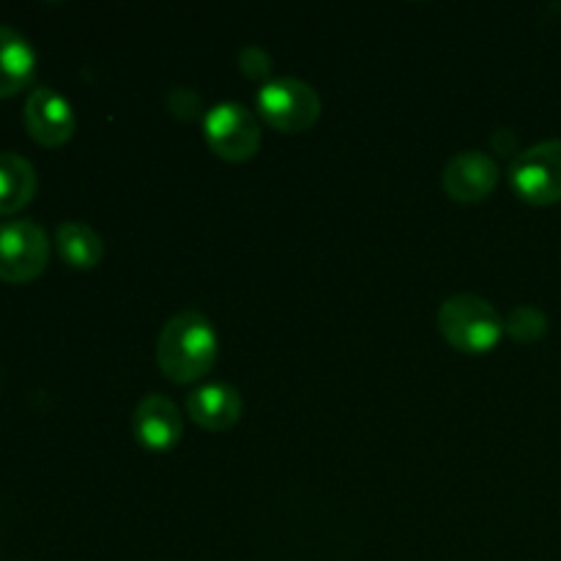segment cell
I'll list each match as a JSON object with an SVG mask.
<instances>
[{
    "instance_id": "1",
    "label": "cell",
    "mask_w": 561,
    "mask_h": 561,
    "mask_svg": "<svg viewBox=\"0 0 561 561\" xmlns=\"http://www.w3.org/2000/svg\"><path fill=\"white\" fill-rule=\"evenodd\" d=\"M217 329L201 310H181L164 321L157 340V362L170 381H197L217 365Z\"/></svg>"
},
{
    "instance_id": "2",
    "label": "cell",
    "mask_w": 561,
    "mask_h": 561,
    "mask_svg": "<svg viewBox=\"0 0 561 561\" xmlns=\"http://www.w3.org/2000/svg\"><path fill=\"white\" fill-rule=\"evenodd\" d=\"M438 329L453 348L466 354H488L504 334V318L477 294H455L438 307Z\"/></svg>"
},
{
    "instance_id": "3",
    "label": "cell",
    "mask_w": 561,
    "mask_h": 561,
    "mask_svg": "<svg viewBox=\"0 0 561 561\" xmlns=\"http://www.w3.org/2000/svg\"><path fill=\"white\" fill-rule=\"evenodd\" d=\"M257 113L279 131H305L321 118V96L299 77H277L257 91Z\"/></svg>"
},
{
    "instance_id": "4",
    "label": "cell",
    "mask_w": 561,
    "mask_h": 561,
    "mask_svg": "<svg viewBox=\"0 0 561 561\" xmlns=\"http://www.w3.org/2000/svg\"><path fill=\"white\" fill-rule=\"evenodd\" d=\"M49 263V236L33 219L0 222V279L22 285L36 279Z\"/></svg>"
},
{
    "instance_id": "5",
    "label": "cell",
    "mask_w": 561,
    "mask_h": 561,
    "mask_svg": "<svg viewBox=\"0 0 561 561\" xmlns=\"http://www.w3.org/2000/svg\"><path fill=\"white\" fill-rule=\"evenodd\" d=\"M203 131L208 148L228 162H247L261 151V124L241 102L214 104L203 118Z\"/></svg>"
},
{
    "instance_id": "6",
    "label": "cell",
    "mask_w": 561,
    "mask_h": 561,
    "mask_svg": "<svg viewBox=\"0 0 561 561\" xmlns=\"http://www.w3.org/2000/svg\"><path fill=\"white\" fill-rule=\"evenodd\" d=\"M510 181L524 201L548 206L561 201V140H542L515 157Z\"/></svg>"
},
{
    "instance_id": "7",
    "label": "cell",
    "mask_w": 561,
    "mask_h": 561,
    "mask_svg": "<svg viewBox=\"0 0 561 561\" xmlns=\"http://www.w3.org/2000/svg\"><path fill=\"white\" fill-rule=\"evenodd\" d=\"M25 129L38 146L58 148L71 140L77 129V115L71 102L49 85H36L25 102Z\"/></svg>"
},
{
    "instance_id": "8",
    "label": "cell",
    "mask_w": 561,
    "mask_h": 561,
    "mask_svg": "<svg viewBox=\"0 0 561 561\" xmlns=\"http://www.w3.org/2000/svg\"><path fill=\"white\" fill-rule=\"evenodd\" d=\"M131 433H135L142 447L162 453V449L175 447L181 442L184 416H181L179 405L168 394L151 392L131 411Z\"/></svg>"
},
{
    "instance_id": "9",
    "label": "cell",
    "mask_w": 561,
    "mask_h": 561,
    "mask_svg": "<svg viewBox=\"0 0 561 561\" xmlns=\"http://www.w3.org/2000/svg\"><path fill=\"white\" fill-rule=\"evenodd\" d=\"M499 162L485 151H460L447 162L442 184L453 201L477 203L499 184Z\"/></svg>"
},
{
    "instance_id": "10",
    "label": "cell",
    "mask_w": 561,
    "mask_h": 561,
    "mask_svg": "<svg viewBox=\"0 0 561 561\" xmlns=\"http://www.w3.org/2000/svg\"><path fill=\"white\" fill-rule=\"evenodd\" d=\"M186 414L206 431H230L233 425H239L241 414H244V400H241L239 389L230 383H203L186 398Z\"/></svg>"
},
{
    "instance_id": "11",
    "label": "cell",
    "mask_w": 561,
    "mask_h": 561,
    "mask_svg": "<svg viewBox=\"0 0 561 561\" xmlns=\"http://www.w3.org/2000/svg\"><path fill=\"white\" fill-rule=\"evenodd\" d=\"M36 75V49L9 25H0V99H9L31 85Z\"/></svg>"
},
{
    "instance_id": "12",
    "label": "cell",
    "mask_w": 561,
    "mask_h": 561,
    "mask_svg": "<svg viewBox=\"0 0 561 561\" xmlns=\"http://www.w3.org/2000/svg\"><path fill=\"white\" fill-rule=\"evenodd\" d=\"M36 168L14 151H0V217L22 211L36 195Z\"/></svg>"
},
{
    "instance_id": "13",
    "label": "cell",
    "mask_w": 561,
    "mask_h": 561,
    "mask_svg": "<svg viewBox=\"0 0 561 561\" xmlns=\"http://www.w3.org/2000/svg\"><path fill=\"white\" fill-rule=\"evenodd\" d=\"M55 244H58L60 257L75 268H93L104 257V239L85 222H60L55 230Z\"/></svg>"
},
{
    "instance_id": "14",
    "label": "cell",
    "mask_w": 561,
    "mask_h": 561,
    "mask_svg": "<svg viewBox=\"0 0 561 561\" xmlns=\"http://www.w3.org/2000/svg\"><path fill=\"white\" fill-rule=\"evenodd\" d=\"M504 332L513 334L518 343H535L548 332V316L535 305H520L504 318Z\"/></svg>"
},
{
    "instance_id": "15",
    "label": "cell",
    "mask_w": 561,
    "mask_h": 561,
    "mask_svg": "<svg viewBox=\"0 0 561 561\" xmlns=\"http://www.w3.org/2000/svg\"><path fill=\"white\" fill-rule=\"evenodd\" d=\"M239 69L247 77H252V80H261V77H268V71H272V58H268V53L263 47L250 44V47H244L239 53Z\"/></svg>"
},
{
    "instance_id": "16",
    "label": "cell",
    "mask_w": 561,
    "mask_h": 561,
    "mask_svg": "<svg viewBox=\"0 0 561 561\" xmlns=\"http://www.w3.org/2000/svg\"><path fill=\"white\" fill-rule=\"evenodd\" d=\"M168 107L179 118H195L197 110H201V96L195 91H190V88H173L168 93Z\"/></svg>"
}]
</instances>
